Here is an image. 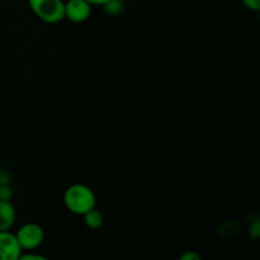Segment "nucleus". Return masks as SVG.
<instances>
[{"mask_svg":"<svg viewBox=\"0 0 260 260\" xmlns=\"http://www.w3.org/2000/svg\"><path fill=\"white\" fill-rule=\"evenodd\" d=\"M19 260H46V256L40 255V254H32V253H27L20 255Z\"/></svg>","mask_w":260,"mask_h":260,"instance_id":"13","label":"nucleus"},{"mask_svg":"<svg viewBox=\"0 0 260 260\" xmlns=\"http://www.w3.org/2000/svg\"><path fill=\"white\" fill-rule=\"evenodd\" d=\"M13 192L10 189V187L8 185H0V200L4 201H10L12 200Z\"/></svg>","mask_w":260,"mask_h":260,"instance_id":"12","label":"nucleus"},{"mask_svg":"<svg viewBox=\"0 0 260 260\" xmlns=\"http://www.w3.org/2000/svg\"><path fill=\"white\" fill-rule=\"evenodd\" d=\"M22 253L15 234L10 230H0V260H19Z\"/></svg>","mask_w":260,"mask_h":260,"instance_id":"4","label":"nucleus"},{"mask_svg":"<svg viewBox=\"0 0 260 260\" xmlns=\"http://www.w3.org/2000/svg\"><path fill=\"white\" fill-rule=\"evenodd\" d=\"M245 8H248L251 12H259L260 10V0H241Z\"/></svg>","mask_w":260,"mask_h":260,"instance_id":"10","label":"nucleus"},{"mask_svg":"<svg viewBox=\"0 0 260 260\" xmlns=\"http://www.w3.org/2000/svg\"><path fill=\"white\" fill-rule=\"evenodd\" d=\"M179 259L180 260H201L202 259V256L194 250H185L184 253L179 256Z\"/></svg>","mask_w":260,"mask_h":260,"instance_id":"9","label":"nucleus"},{"mask_svg":"<svg viewBox=\"0 0 260 260\" xmlns=\"http://www.w3.org/2000/svg\"><path fill=\"white\" fill-rule=\"evenodd\" d=\"M91 8L86 0H68L65 3V19L73 23H84L90 18Z\"/></svg>","mask_w":260,"mask_h":260,"instance_id":"5","label":"nucleus"},{"mask_svg":"<svg viewBox=\"0 0 260 260\" xmlns=\"http://www.w3.org/2000/svg\"><path fill=\"white\" fill-rule=\"evenodd\" d=\"M249 235L251 236L253 239H258L260 235V223L259 220H255L249 228Z\"/></svg>","mask_w":260,"mask_h":260,"instance_id":"11","label":"nucleus"},{"mask_svg":"<svg viewBox=\"0 0 260 260\" xmlns=\"http://www.w3.org/2000/svg\"><path fill=\"white\" fill-rule=\"evenodd\" d=\"M102 7L104 8L106 13L111 15H117L123 9V3L122 0H107Z\"/></svg>","mask_w":260,"mask_h":260,"instance_id":"8","label":"nucleus"},{"mask_svg":"<svg viewBox=\"0 0 260 260\" xmlns=\"http://www.w3.org/2000/svg\"><path fill=\"white\" fill-rule=\"evenodd\" d=\"M91 5H103L107 0H86Z\"/></svg>","mask_w":260,"mask_h":260,"instance_id":"14","label":"nucleus"},{"mask_svg":"<svg viewBox=\"0 0 260 260\" xmlns=\"http://www.w3.org/2000/svg\"><path fill=\"white\" fill-rule=\"evenodd\" d=\"M28 5L38 19L48 24H56L65 19L63 0H28Z\"/></svg>","mask_w":260,"mask_h":260,"instance_id":"2","label":"nucleus"},{"mask_svg":"<svg viewBox=\"0 0 260 260\" xmlns=\"http://www.w3.org/2000/svg\"><path fill=\"white\" fill-rule=\"evenodd\" d=\"M83 218L84 223H85L90 230H98V229H101L104 221L103 215H102V212L96 207L88 211L85 215H83Z\"/></svg>","mask_w":260,"mask_h":260,"instance_id":"7","label":"nucleus"},{"mask_svg":"<svg viewBox=\"0 0 260 260\" xmlns=\"http://www.w3.org/2000/svg\"><path fill=\"white\" fill-rule=\"evenodd\" d=\"M18 243L22 250H35L42 245L45 240V230L42 226L36 222H27L20 226L15 233Z\"/></svg>","mask_w":260,"mask_h":260,"instance_id":"3","label":"nucleus"},{"mask_svg":"<svg viewBox=\"0 0 260 260\" xmlns=\"http://www.w3.org/2000/svg\"><path fill=\"white\" fill-rule=\"evenodd\" d=\"M17 220V211L10 201L0 200V230H10Z\"/></svg>","mask_w":260,"mask_h":260,"instance_id":"6","label":"nucleus"},{"mask_svg":"<svg viewBox=\"0 0 260 260\" xmlns=\"http://www.w3.org/2000/svg\"><path fill=\"white\" fill-rule=\"evenodd\" d=\"M62 201L68 211L74 215L83 216L96 207V196L90 187L81 183L71 184L63 192Z\"/></svg>","mask_w":260,"mask_h":260,"instance_id":"1","label":"nucleus"}]
</instances>
